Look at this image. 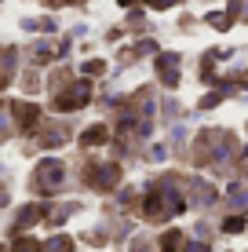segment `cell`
Masks as SVG:
<instances>
[{
  "mask_svg": "<svg viewBox=\"0 0 248 252\" xmlns=\"http://www.w3.org/2000/svg\"><path fill=\"white\" fill-rule=\"evenodd\" d=\"M88 99H91V84H88V81H77L73 88H66V92L55 99V110H62V114H66V110H81Z\"/></svg>",
  "mask_w": 248,
  "mask_h": 252,
  "instance_id": "obj_1",
  "label": "cell"
},
{
  "mask_svg": "<svg viewBox=\"0 0 248 252\" xmlns=\"http://www.w3.org/2000/svg\"><path fill=\"white\" fill-rule=\"evenodd\" d=\"M172 208H179V201H168V197L157 194V190H153V194H146V201H142V212H146L150 220H161V216H168Z\"/></svg>",
  "mask_w": 248,
  "mask_h": 252,
  "instance_id": "obj_2",
  "label": "cell"
},
{
  "mask_svg": "<svg viewBox=\"0 0 248 252\" xmlns=\"http://www.w3.org/2000/svg\"><path fill=\"white\" fill-rule=\"evenodd\" d=\"M117 179H121V168H117V164H102V168H91V172H88V183L99 187V190L117 187Z\"/></svg>",
  "mask_w": 248,
  "mask_h": 252,
  "instance_id": "obj_3",
  "label": "cell"
},
{
  "mask_svg": "<svg viewBox=\"0 0 248 252\" xmlns=\"http://www.w3.org/2000/svg\"><path fill=\"white\" fill-rule=\"evenodd\" d=\"M58 179H62V164L58 161H44L37 168V190H55Z\"/></svg>",
  "mask_w": 248,
  "mask_h": 252,
  "instance_id": "obj_4",
  "label": "cell"
},
{
  "mask_svg": "<svg viewBox=\"0 0 248 252\" xmlns=\"http://www.w3.org/2000/svg\"><path fill=\"white\" fill-rule=\"evenodd\" d=\"M11 110H15V117H19V125L26 128V132H29V128L40 121V110H37V106H29V102H15Z\"/></svg>",
  "mask_w": 248,
  "mask_h": 252,
  "instance_id": "obj_5",
  "label": "cell"
},
{
  "mask_svg": "<svg viewBox=\"0 0 248 252\" xmlns=\"http://www.w3.org/2000/svg\"><path fill=\"white\" fill-rule=\"evenodd\" d=\"M186 249V238L179 230H165L161 234V252H183Z\"/></svg>",
  "mask_w": 248,
  "mask_h": 252,
  "instance_id": "obj_6",
  "label": "cell"
},
{
  "mask_svg": "<svg viewBox=\"0 0 248 252\" xmlns=\"http://www.w3.org/2000/svg\"><path fill=\"white\" fill-rule=\"evenodd\" d=\"M106 139H110V132H106V125H91L88 132L81 135V143H84V146H99V143H106Z\"/></svg>",
  "mask_w": 248,
  "mask_h": 252,
  "instance_id": "obj_7",
  "label": "cell"
},
{
  "mask_svg": "<svg viewBox=\"0 0 248 252\" xmlns=\"http://www.w3.org/2000/svg\"><path fill=\"white\" fill-rule=\"evenodd\" d=\"M157 66H161V81H165V84H175V63H172V59L165 55Z\"/></svg>",
  "mask_w": 248,
  "mask_h": 252,
  "instance_id": "obj_8",
  "label": "cell"
},
{
  "mask_svg": "<svg viewBox=\"0 0 248 252\" xmlns=\"http://www.w3.org/2000/svg\"><path fill=\"white\" fill-rule=\"evenodd\" d=\"M40 212L44 208H37V205H29V208H22V216H19V227H29L33 220H40Z\"/></svg>",
  "mask_w": 248,
  "mask_h": 252,
  "instance_id": "obj_9",
  "label": "cell"
},
{
  "mask_svg": "<svg viewBox=\"0 0 248 252\" xmlns=\"http://www.w3.org/2000/svg\"><path fill=\"white\" fill-rule=\"evenodd\" d=\"M48 252H73V241H70V238H55V241L48 245Z\"/></svg>",
  "mask_w": 248,
  "mask_h": 252,
  "instance_id": "obj_10",
  "label": "cell"
},
{
  "mask_svg": "<svg viewBox=\"0 0 248 252\" xmlns=\"http://www.w3.org/2000/svg\"><path fill=\"white\" fill-rule=\"evenodd\" d=\"M15 252H40V241H33V238H22V241H15Z\"/></svg>",
  "mask_w": 248,
  "mask_h": 252,
  "instance_id": "obj_11",
  "label": "cell"
},
{
  "mask_svg": "<svg viewBox=\"0 0 248 252\" xmlns=\"http://www.w3.org/2000/svg\"><path fill=\"white\" fill-rule=\"evenodd\" d=\"M223 230H226V234H241V230H245V220H241V216H234V220L223 223Z\"/></svg>",
  "mask_w": 248,
  "mask_h": 252,
  "instance_id": "obj_12",
  "label": "cell"
},
{
  "mask_svg": "<svg viewBox=\"0 0 248 252\" xmlns=\"http://www.w3.org/2000/svg\"><path fill=\"white\" fill-rule=\"evenodd\" d=\"M208 19H212V26H216V30H226V26H230L226 15H208Z\"/></svg>",
  "mask_w": 248,
  "mask_h": 252,
  "instance_id": "obj_13",
  "label": "cell"
},
{
  "mask_svg": "<svg viewBox=\"0 0 248 252\" xmlns=\"http://www.w3.org/2000/svg\"><path fill=\"white\" fill-rule=\"evenodd\" d=\"M84 69H88V73H102V69H106V63H99V59H95V63H88Z\"/></svg>",
  "mask_w": 248,
  "mask_h": 252,
  "instance_id": "obj_14",
  "label": "cell"
}]
</instances>
